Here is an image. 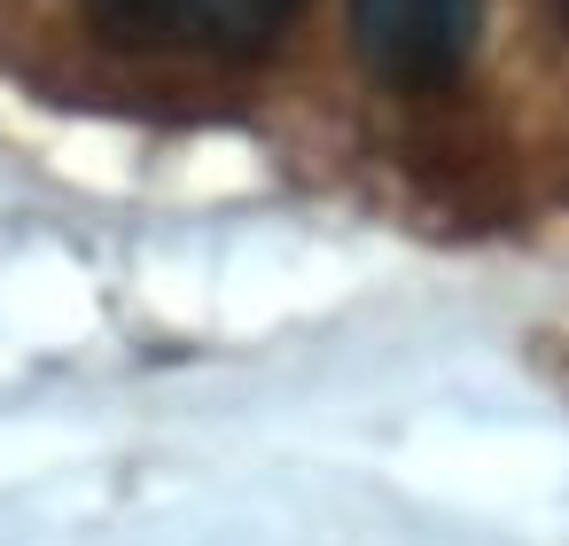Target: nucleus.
I'll use <instances>...</instances> for the list:
<instances>
[{
	"mask_svg": "<svg viewBox=\"0 0 569 546\" xmlns=\"http://www.w3.org/2000/svg\"><path fill=\"white\" fill-rule=\"evenodd\" d=\"M87 24L110 32L118 48H149V56H203V63H242L266 56L297 0H79Z\"/></svg>",
	"mask_w": 569,
	"mask_h": 546,
	"instance_id": "nucleus-1",
	"label": "nucleus"
},
{
	"mask_svg": "<svg viewBox=\"0 0 569 546\" xmlns=\"http://www.w3.org/2000/svg\"><path fill=\"white\" fill-rule=\"evenodd\" d=\"M351 24H359V48L382 79L429 87L468 56L476 0H351Z\"/></svg>",
	"mask_w": 569,
	"mask_h": 546,
	"instance_id": "nucleus-2",
	"label": "nucleus"
},
{
	"mask_svg": "<svg viewBox=\"0 0 569 546\" xmlns=\"http://www.w3.org/2000/svg\"><path fill=\"white\" fill-rule=\"evenodd\" d=\"M561 17H569V0H561Z\"/></svg>",
	"mask_w": 569,
	"mask_h": 546,
	"instance_id": "nucleus-3",
	"label": "nucleus"
}]
</instances>
